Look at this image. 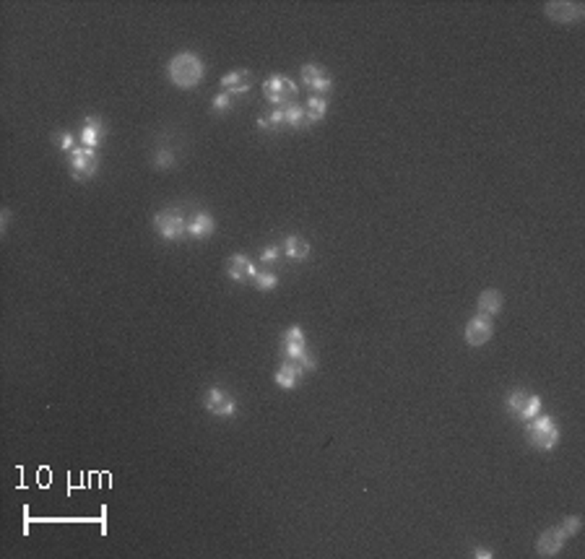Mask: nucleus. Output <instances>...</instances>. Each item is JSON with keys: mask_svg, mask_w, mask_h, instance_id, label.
Returning <instances> with one entry per match:
<instances>
[{"mask_svg": "<svg viewBox=\"0 0 585 559\" xmlns=\"http://www.w3.org/2000/svg\"><path fill=\"white\" fill-rule=\"evenodd\" d=\"M526 400H528V393H526V391H513V393H510V396H507V400H505L507 414L513 416V419H518V422H523V411H526Z\"/></svg>", "mask_w": 585, "mask_h": 559, "instance_id": "obj_21", "label": "nucleus"}, {"mask_svg": "<svg viewBox=\"0 0 585 559\" xmlns=\"http://www.w3.org/2000/svg\"><path fill=\"white\" fill-rule=\"evenodd\" d=\"M263 96L265 102H271L273 107H286L297 96V83L289 76H268L263 81Z\"/></svg>", "mask_w": 585, "mask_h": 559, "instance_id": "obj_5", "label": "nucleus"}, {"mask_svg": "<svg viewBox=\"0 0 585 559\" xmlns=\"http://www.w3.org/2000/svg\"><path fill=\"white\" fill-rule=\"evenodd\" d=\"M216 232V221H214V216L206 214V211H195V214L190 216V224H187V234H190L192 240H203V237H209V234Z\"/></svg>", "mask_w": 585, "mask_h": 559, "instance_id": "obj_16", "label": "nucleus"}, {"mask_svg": "<svg viewBox=\"0 0 585 559\" xmlns=\"http://www.w3.org/2000/svg\"><path fill=\"white\" fill-rule=\"evenodd\" d=\"M544 13L552 21H560V24H575V21H583L585 6L583 3H572V0H552V3L544 6Z\"/></svg>", "mask_w": 585, "mask_h": 559, "instance_id": "obj_8", "label": "nucleus"}, {"mask_svg": "<svg viewBox=\"0 0 585 559\" xmlns=\"http://www.w3.org/2000/svg\"><path fill=\"white\" fill-rule=\"evenodd\" d=\"M167 76L177 88L190 91V88L198 86L203 81V76H206V63L201 60V55H195L190 50H183V52H177V55L169 60Z\"/></svg>", "mask_w": 585, "mask_h": 559, "instance_id": "obj_1", "label": "nucleus"}, {"mask_svg": "<svg viewBox=\"0 0 585 559\" xmlns=\"http://www.w3.org/2000/svg\"><path fill=\"white\" fill-rule=\"evenodd\" d=\"M154 229H156V234H159L161 240H169V242H180L183 237H187V224H190V216H187V211L180 206H172V208H161V211H156L151 219Z\"/></svg>", "mask_w": 585, "mask_h": 559, "instance_id": "obj_2", "label": "nucleus"}, {"mask_svg": "<svg viewBox=\"0 0 585 559\" xmlns=\"http://www.w3.org/2000/svg\"><path fill=\"white\" fill-rule=\"evenodd\" d=\"M257 128H260V130L284 128V107H276V110L260 115V117H257Z\"/></svg>", "mask_w": 585, "mask_h": 559, "instance_id": "obj_22", "label": "nucleus"}, {"mask_svg": "<svg viewBox=\"0 0 585 559\" xmlns=\"http://www.w3.org/2000/svg\"><path fill=\"white\" fill-rule=\"evenodd\" d=\"M68 167H71V177L76 183H88L96 175V169H99V156H96L94 149L76 146L68 154Z\"/></svg>", "mask_w": 585, "mask_h": 559, "instance_id": "obj_4", "label": "nucleus"}, {"mask_svg": "<svg viewBox=\"0 0 585 559\" xmlns=\"http://www.w3.org/2000/svg\"><path fill=\"white\" fill-rule=\"evenodd\" d=\"M52 144H55L60 151L71 154L73 149H76V136H73L71 130H55V133H52Z\"/></svg>", "mask_w": 585, "mask_h": 559, "instance_id": "obj_25", "label": "nucleus"}, {"mask_svg": "<svg viewBox=\"0 0 585 559\" xmlns=\"http://www.w3.org/2000/svg\"><path fill=\"white\" fill-rule=\"evenodd\" d=\"M299 76H302V83L318 96L328 94L330 88H333V79H330L328 71L318 63H305L299 68Z\"/></svg>", "mask_w": 585, "mask_h": 559, "instance_id": "obj_9", "label": "nucleus"}, {"mask_svg": "<svg viewBox=\"0 0 585 559\" xmlns=\"http://www.w3.org/2000/svg\"><path fill=\"white\" fill-rule=\"evenodd\" d=\"M502 307H505V296L499 289H484L479 294V312H484V315L494 318L497 312H502Z\"/></svg>", "mask_w": 585, "mask_h": 559, "instance_id": "obj_18", "label": "nucleus"}, {"mask_svg": "<svg viewBox=\"0 0 585 559\" xmlns=\"http://www.w3.org/2000/svg\"><path fill=\"white\" fill-rule=\"evenodd\" d=\"M203 406L211 416H219V419H232L237 416V400H234L232 393H226L224 388H209L206 396H203Z\"/></svg>", "mask_w": 585, "mask_h": 559, "instance_id": "obj_6", "label": "nucleus"}, {"mask_svg": "<svg viewBox=\"0 0 585 559\" xmlns=\"http://www.w3.org/2000/svg\"><path fill=\"white\" fill-rule=\"evenodd\" d=\"M541 414V398L536 393H528V400H526V411H523V422H528L533 416Z\"/></svg>", "mask_w": 585, "mask_h": 559, "instance_id": "obj_27", "label": "nucleus"}, {"mask_svg": "<svg viewBox=\"0 0 585 559\" xmlns=\"http://www.w3.org/2000/svg\"><path fill=\"white\" fill-rule=\"evenodd\" d=\"M253 287L260 289V292H273V289L279 287V276L273 271H257L255 276H253Z\"/></svg>", "mask_w": 585, "mask_h": 559, "instance_id": "obj_24", "label": "nucleus"}, {"mask_svg": "<svg viewBox=\"0 0 585 559\" xmlns=\"http://www.w3.org/2000/svg\"><path fill=\"white\" fill-rule=\"evenodd\" d=\"M492 333H494V318L484 315V312H476V315H473V318L465 323L463 338H465V344L471 346V349H476V346L487 344V341L492 338Z\"/></svg>", "mask_w": 585, "mask_h": 559, "instance_id": "obj_7", "label": "nucleus"}, {"mask_svg": "<svg viewBox=\"0 0 585 559\" xmlns=\"http://www.w3.org/2000/svg\"><path fill=\"white\" fill-rule=\"evenodd\" d=\"M473 557H484V559H490V557H494V551H490V549H484V546H476L473 549Z\"/></svg>", "mask_w": 585, "mask_h": 559, "instance_id": "obj_31", "label": "nucleus"}, {"mask_svg": "<svg viewBox=\"0 0 585 559\" xmlns=\"http://www.w3.org/2000/svg\"><path fill=\"white\" fill-rule=\"evenodd\" d=\"M325 112H328V99H325V96L313 94V96H310V99H307V104H305V117H307V125H315V122H323V120H325Z\"/></svg>", "mask_w": 585, "mask_h": 559, "instance_id": "obj_19", "label": "nucleus"}, {"mask_svg": "<svg viewBox=\"0 0 585 559\" xmlns=\"http://www.w3.org/2000/svg\"><path fill=\"white\" fill-rule=\"evenodd\" d=\"M81 146H86V149H99L102 146V141H105V122L99 120V117H94V115H88L86 120H83V125H81Z\"/></svg>", "mask_w": 585, "mask_h": 559, "instance_id": "obj_15", "label": "nucleus"}, {"mask_svg": "<svg viewBox=\"0 0 585 559\" xmlns=\"http://www.w3.org/2000/svg\"><path fill=\"white\" fill-rule=\"evenodd\" d=\"M279 255H281V248H276V245H268V248L260 253V263L271 265V263H276V260H279Z\"/></svg>", "mask_w": 585, "mask_h": 559, "instance_id": "obj_29", "label": "nucleus"}, {"mask_svg": "<svg viewBox=\"0 0 585 559\" xmlns=\"http://www.w3.org/2000/svg\"><path fill=\"white\" fill-rule=\"evenodd\" d=\"M284 125H289V128L294 130H302L307 128V117H305V107H299V104H286L284 107Z\"/></svg>", "mask_w": 585, "mask_h": 559, "instance_id": "obj_20", "label": "nucleus"}, {"mask_svg": "<svg viewBox=\"0 0 585 559\" xmlns=\"http://www.w3.org/2000/svg\"><path fill=\"white\" fill-rule=\"evenodd\" d=\"M526 437H528L533 450L549 453V450H554L557 442H560V430H557V422H554L552 416L538 414L526 422Z\"/></svg>", "mask_w": 585, "mask_h": 559, "instance_id": "obj_3", "label": "nucleus"}, {"mask_svg": "<svg viewBox=\"0 0 585 559\" xmlns=\"http://www.w3.org/2000/svg\"><path fill=\"white\" fill-rule=\"evenodd\" d=\"M253 88V73L248 68H237V71H229L221 76V91L232 96H242L248 94Z\"/></svg>", "mask_w": 585, "mask_h": 559, "instance_id": "obj_12", "label": "nucleus"}, {"mask_svg": "<svg viewBox=\"0 0 585 559\" xmlns=\"http://www.w3.org/2000/svg\"><path fill=\"white\" fill-rule=\"evenodd\" d=\"M226 276L234 281V284H248V281H253V276L257 273L255 263H253V258L245 255V253H234L232 258H226V265H224Z\"/></svg>", "mask_w": 585, "mask_h": 559, "instance_id": "obj_10", "label": "nucleus"}, {"mask_svg": "<svg viewBox=\"0 0 585 559\" xmlns=\"http://www.w3.org/2000/svg\"><path fill=\"white\" fill-rule=\"evenodd\" d=\"M564 541H567V538H564V534H562L560 526L546 528L544 534L536 538V554L538 557H557L560 549L564 546Z\"/></svg>", "mask_w": 585, "mask_h": 559, "instance_id": "obj_13", "label": "nucleus"}, {"mask_svg": "<svg viewBox=\"0 0 585 559\" xmlns=\"http://www.w3.org/2000/svg\"><path fill=\"white\" fill-rule=\"evenodd\" d=\"M175 151L172 149H156L151 156V167L159 169V172H164V169H172L175 167Z\"/></svg>", "mask_w": 585, "mask_h": 559, "instance_id": "obj_23", "label": "nucleus"}, {"mask_svg": "<svg viewBox=\"0 0 585 559\" xmlns=\"http://www.w3.org/2000/svg\"><path fill=\"white\" fill-rule=\"evenodd\" d=\"M305 369H302V364L294 359H286L284 364L279 367V372H276V385H279L281 391H294V388H299V383L305 380Z\"/></svg>", "mask_w": 585, "mask_h": 559, "instance_id": "obj_14", "label": "nucleus"}, {"mask_svg": "<svg viewBox=\"0 0 585 559\" xmlns=\"http://www.w3.org/2000/svg\"><path fill=\"white\" fill-rule=\"evenodd\" d=\"M8 221H11V208H3V211H0V234H6Z\"/></svg>", "mask_w": 585, "mask_h": 559, "instance_id": "obj_30", "label": "nucleus"}, {"mask_svg": "<svg viewBox=\"0 0 585 559\" xmlns=\"http://www.w3.org/2000/svg\"><path fill=\"white\" fill-rule=\"evenodd\" d=\"M232 104H234V96L226 94V91H221V94L214 96L211 107H214V112H226V110H232Z\"/></svg>", "mask_w": 585, "mask_h": 559, "instance_id": "obj_28", "label": "nucleus"}, {"mask_svg": "<svg viewBox=\"0 0 585 559\" xmlns=\"http://www.w3.org/2000/svg\"><path fill=\"white\" fill-rule=\"evenodd\" d=\"M281 344H284V357H286V359H294V362H299L307 352H310V349H307L305 330H302L299 325L286 328V330H284V338H281Z\"/></svg>", "mask_w": 585, "mask_h": 559, "instance_id": "obj_11", "label": "nucleus"}, {"mask_svg": "<svg viewBox=\"0 0 585 559\" xmlns=\"http://www.w3.org/2000/svg\"><path fill=\"white\" fill-rule=\"evenodd\" d=\"M281 253H284L289 260H307V255H310V242H307L302 234H289L286 240H284Z\"/></svg>", "mask_w": 585, "mask_h": 559, "instance_id": "obj_17", "label": "nucleus"}, {"mask_svg": "<svg viewBox=\"0 0 585 559\" xmlns=\"http://www.w3.org/2000/svg\"><path fill=\"white\" fill-rule=\"evenodd\" d=\"M560 528H562V534H564V538H575L577 534H580V528H583V518L580 515H569V518H564L560 523Z\"/></svg>", "mask_w": 585, "mask_h": 559, "instance_id": "obj_26", "label": "nucleus"}]
</instances>
